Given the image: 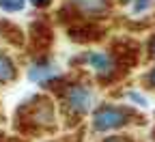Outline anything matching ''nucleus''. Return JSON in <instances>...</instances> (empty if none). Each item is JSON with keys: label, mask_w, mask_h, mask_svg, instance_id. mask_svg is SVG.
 <instances>
[{"label": "nucleus", "mask_w": 155, "mask_h": 142, "mask_svg": "<svg viewBox=\"0 0 155 142\" xmlns=\"http://www.w3.org/2000/svg\"><path fill=\"white\" fill-rule=\"evenodd\" d=\"M149 2L151 0H136V5H134V11L138 13V11H144L147 7H149Z\"/></svg>", "instance_id": "6e6552de"}, {"label": "nucleus", "mask_w": 155, "mask_h": 142, "mask_svg": "<svg viewBox=\"0 0 155 142\" xmlns=\"http://www.w3.org/2000/svg\"><path fill=\"white\" fill-rule=\"evenodd\" d=\"M108 142H123V140H108Z\"/></svg>", "instance_id": "f8f14e48"}, {"label": "nucleus", "mask_w": 155, "mask_h": 142, "mask_svg": "<svg viewBox=\"0 0 155 142\" xmlns=\"http://www.w3.org/2000/svg\"><path fill=\"white\" fill-rule=\"evenodd\" d=\"M13 75H15L13 63H11L7 56H0V80H2V82H7V80H11Z\"/></svg>", "instance_id": "39448f33"}, {"label": "nucleus", "mask_w": 155, "mask_h": 142, "mask_svg": "<svg viewBox=\"0 0 155 142\" xmlns=\"http://www.w3.org/2000/svg\"><path fill=\"white\" fill-rule=\"evenodd\" d=\"M127 121V114L121 110V108H114V106H106V108H99L93 116V125L95 129L99 131H108V129H116L125 125Z\"/></svg>", "instance_id": "f257e3e1"}, {"label": "nucleus", "mask_w": 155, "mask_h": 142, "mask_svg": "<svg viewBox=\"0 0 155 142\" xmlns=\"http://www.w3.org/2000/svg\"><path fill=\"white\" fill-rule=\"evenodd\" d=\"M153 54H155V43H153Z\"/></svg>", "instance_id": "ddd939ff"}, {"label": "nucleus", "mask_w": 155, "mask_h": 142, "mask_svg": "<svg viewBox=\"0 0 155 142\" xmlns=\"http://www.w3.org/2000/svg\"><path fill=\"white\" fill-rule=\"evenodd\" d=\"M80 5H82L84 9H88V11H101V9L106 7L104 0H80Z\"/></svg>", "instance_id": "0eeeda50"}, {"label": "nucleus", "mask_w": 155, "mask_h": 142, "mask_svg": "<svg viewBox=\"0 0 155 142\" xmlns=\"http://www.w3.org/2000/svg\"><path fill=\"white\" fill-rule=\"evenodd\" d=\"M56 75H58V71L52 65H35L28 71V78L32 80V82H48V80H52Z\"/></svg>", "instance_id": "20e7f679"}, {"label": "nucleus", "mask_w": 155, "mask_h": 142, "mask_svg": "<svg viewBox=\"0 0 155 142\" xmlns=\"http://www.w3.org/2000/svg\"><path fill=\"white\" fill-rule=\"evenodd\" d=\"M151 82H153V84H155V71H153V73H151Z\"/></svg>", "instance_id": "9b49d317"}, {"label": "nucleus", "mask_w": 155, "mask_h": 142, "mask_svg": "<svg viewBox=\"0 0 155 142\" xmlns=\"http://www.w3.org/2000/svg\"><path fill=\"white\" fill-rule=\"evenodd\" d=\"M84 63H86L91 69H95L99 75H106V73L112 71V60H110V56H106V54H101V52H91V54H86V56H84Z\"/></svg>", "instance_id": "7ed1b4c3"}, {"label": "nucleus", "mask_w": 155, "mask_h": 142, "mask_svg": "<svg viewBox=\"0 0 155 142\" xmlns=\"http://www.w3.org/2000/svg\"><path fill=\"white\" fill-rule=\"evenodd\" d=\"M30 2H35V5H45L48 0H30Z\"/></svg>", "instance_id": "9d476101"}, {"label": "nucleus", "mask_w": 155, "mask_h": 142, "mask_svg": "<svg viewBox=\"0 0 155 142\" xmlns=\"http://www.w3.org/2000/svg\"><path fill=\"white\" fill-rule=\"evenodd\" d=\"M129 99H131V101H136V104H142V106H147V99H144L142 95H138V93H131V95H129Z\"/></svg>", "instance_id": "1a4fd4ad"}, {"label": "nucleus", "mask_w": 155, "mask_h": 142, "mask_svg": "<svg viewBox=\"0 0 155 142\" xmlns=\"http://www.w3.org/2000/svg\"><path fill=\"white\" fill-rule=\"evenodd\" d=\"M67 101H69V108L78 114H86L93 106V93L86 86H73L67 93Z\"/></svg>", "instance_id": "f03ea898"}, {"label": "nucleus", "mask_w": 155, "mask_h": 142, "mask_svg": "<svg viewBox=\"0 0 155 142\" xmlns=\"http://www.w3.org/2000/svg\"><path fill=\"white\" fill-rule=\"evenodd\" d=\"M0 7H2L5 11L15 13V11H22L24 9V0H0Z\"/></svg>", "instance_id": "423d86ee"}]
</instances>
